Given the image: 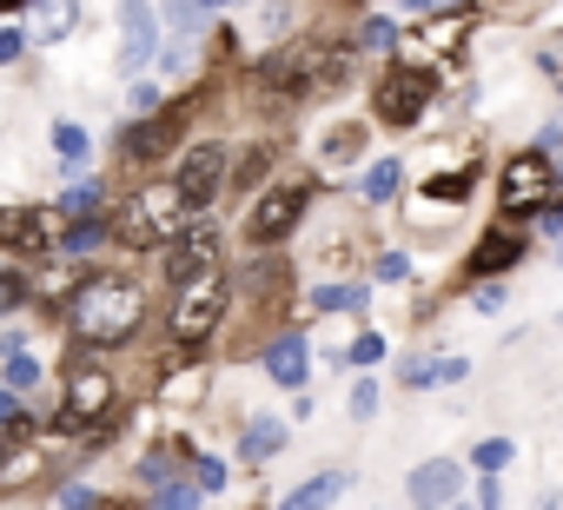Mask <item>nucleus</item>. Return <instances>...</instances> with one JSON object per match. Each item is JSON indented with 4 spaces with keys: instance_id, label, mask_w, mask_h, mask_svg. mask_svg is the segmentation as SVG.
Returning a JSON list of instances; mask_svg holds the SVG:
<instances>
[{
    "instance_id": "obj_11",
    "label": "nucleus",
    "mask_w": 563,
    "mask_h": 510,
    "mask_svg": "<svg viewBox=\"0 0 563 510\" xmlns=\"http://www.w3.org/2000/svg\"><path fill=\"white\" fill-rule=\"evenodd\" d=\"M556 186H563V173H556L537 146H517V153H504L497 173H490V206H497L504 225H530L537 206H543Z\"/></svg>"
},
{
    "instance_id": "obj_36",
    "label": "nucleus",
    "mask_w": 563,
    "mask_h": 510,
    "mask_svg": "<svg viewBox=\"0 0 563 510\" xmlns=\"http://www.w3.org/2000/svg\"><path fill=\"white\" fill-rule=\"evenodd\" d=\"M510 464H517V437H504V431L477 437V444H471V457H464V470H471V477H504Z\"/></svg>"
},
{
    "instance_id": "obj_27",
    "label": "nucleus",
    "mask_w": 563,
    "mask_h": 510,
    "mask_svg": "<svg viewBox=\"0 0 563 510\" xmlns=\"http://www.w3.org/2000/svg\"><path fill=\"white\" fill-rule=\"evenodd\" d=\"M345 490H352V470H345V464H325V470L299 477V484H292L286 497L272 503V510H332V503H339Z\"/></svg>"
},
{
    "instance_id": "obj_14",
    "label": "nucleus",
    "mask_w": 563,
    "mask_h": 510,
    "mask_svg": "<svg viewBox=\"0 0 563 510\" xmlns=\"http://www.w3.org/2000/svg\"><path fill=\"white\" fill-rule=\"evenodd\" d=\"M523 259H530V225L490 219V225L464 245V286H471V279H510Z\"/></svg>"
},
{
    "instance_id": "obj_38",
    "label": "nucleus",
    "mask_w": 563,
    "mask_h": 510,
    "mask_svg": "<svg viewBox=\"0 0 563 510\" xmlns=\"http://www.w3.org/2000/svg\"><path fill=\"white\" fill-rule=\"evenodd\" d=\"M27 312H34V279H27L21 266L0 259V325H8V319H27Z\"/></svg>"
},
{
    "instance_id": "obj_55",
    "label": "nucleus",
    "mask_w": 563,
    "mask_h": 510,
    "mask_svg": "<svg viewBox=\"0 0 563 510\" xmlns=\"http://www.w3.org/2000/svg\"><path fill=\"white\" fill-rule=\"evenodd\" d=\"M451 510H471V503H451Z\"/></svg>"
},
{
    "instance_id": "obj_48",
    "label": "nucleus",
    "mask_w": 563,
    "mask_h": 510,
    "mask_svg": "<svg viewBox=\"0 0 563 510\" xmlns=\"http://www.w3.org/2000/svg\"><path fill=\"white\" fill-rule=\"evenodd\" d=\"M530 146H537V153H543V159H550V166L563 173V120H550V126H537V140H530Z\"/></svg>"
},
{
    "instance_id": "obj_35",
    "label": "nucleus",
    "mask_w": 563,
    "mask_h": 510,
    "mask_svg": "<svg viewBox=\"0 0 563 510\" xmlns=\"http://www.w3.org/2000/svg\"><path fill=\"white\" fill-rule=\"evenodd\" d=\"M365 286H411V252L405 245H372L365 252Z\"/></svg>"
},
{
    "instance_id": "obj_25",
    "label": "nucleus",
    "mask_w": 563,
    "mask_h": 510,
    "mask_svg": "<svg viewBox=\"0 0 563 510\" xmlns=\"http://www.w3.org/2000/svg\"><path fill=\"white\" fill-rule=\"evenodd\" d=\"M471 378V358H457V352H411V358H398V385L405 391H444V385H464Z\"/></svg>"
},
{
    "instance_id": "obj_32",
    "label": "nucleus",
    "mask_w": 563,
    "mask_h": 510,
    "mask_svg": "<svg viewBox=\"0 0 563 510\" xmlns=\"http://www.w3.org/2000/svg\"><path fill=\"white\" fill-rule=\"evenodd\" d=\"M47 146H54V159H60L67 173H93V153H100V146H93V133H87L80 120H54V126H47Z\"/></svg>"
},
{
    "instance_id": "obj_29",
    "label": "nucleus",
    "mask_w": 563,
    "mask_h": 510,
    "mask_svg": "<svg viewBox=\"0 0 563 510\" xmlns=\"http://www.w3.org/2000/svg\"><path fill=\"white\" fill-rule=\"evenodd\" d=\"M113 192H120L113 179H100V173H74L47 206H54L60 219H87V212H107V206H113Z\"/></svg>"
},
{
    "instance_id": "obj_24",
    "label": "nucleus",
    "mask_w": 563,
    "mask_h": 510,
    "mask_svg": "<svg viewBox=\"0 0 563 510\" xmlns=\"http://www.w3.org/2000/svg\"><path fill=\"white\" fill-rule=\"evenodd\" d=\"M306 312H312V319H365V312H372V286H365V279H345V273L312 279V286H306Z\"/></svg>"
},
{
    "instance_id": "obj_28",
    "label": "nucleus",
    "mask_w": 563,
    "mask_h": 510,
    "mask_svg": "<svg viewBox=\"0 0 563 510\" xmlns=\"http://www.w3.org/2000/svg\"><path fill=\"white\" fill-rule=\"evenodd\" d=\"M345 41H352V54L358 60H398V47H405V27H398V14H358L352 27H345Z\"/></svg>"
},
{
    "instance_id": "obj_42",
    "label": "nucleus",
    "mask_w": 563,
    "mask_h": 510,
    "mask_svg": "<svg viewBox=\"0 0 563 510\" xmlns=\"http://www.w3.org/2000/svg\"><path fill=\"white\" fill-rule=\"evenodd\" d=\"M140 510H206V497H199V484H192V477H179V484L146 490V497H140Z\"/></svg>"
},
{
    "instance_id": "obj_53",
    "label": "nucleus",
    "mask_w": 563,
    "mask_h": 510,
    "mask_svg": "<svg viewBox=\"0 0 563 510\" xmlns=\"http://www.w3.org/2000/svg\"><path fill=\"white\" fill-rule=\"evenodd\" d=\"M550 259H556V266H563V232H556V245H550Z\"/></svg>"
},
{
    "instance_id": "obj_47",
    "label": "nucleus",
    "mask_w": 563,
    "mask_h": 510,
    "mask_svg": "<svg viewBox=\"0 0 563 510\" xmlns=\"http://www.w3.org/2000/svg\"><path fill=\"white\" fill-rule=\"evenodd\" d=\"M464 503H471V510H504V477H477V484L464 490Z\"/></svg>"
},
{
    "instance_id": "obj_34",
    "label": "nucleus",
    "mask_w": 563,
    "mask_h": 510,
    "mask_svg": "<svg viewBox=\"0 0 563 510\" xmlns=\"http://www.w3.org/2000/svg\"><path fill=\"white\" fill-rule=\"evenodd\" d=\"M186 477L199 484V497H206V503H212V497L225 503V490H232V457H219V451H199V444H192V457H186Z\"/></svg>"
},
{
    "instance_id": "obj_4",
    "label": "nucleus",
    "mask_w": 563,
    "mask_h": 510,
    "mask_svg": "<svg viewBox=\"0 0 563 510\" xmlns=\"http://www.w3.org/2000/svg\"><path fill=\"white\" fill-rule=\"evenodd\" d=\"M192 219H199V212L173 192L166 173L126 179V186L113 192V259H126V266H153L159 252H166V239H179Z\"/></svg>"
},
{
    "instance_id": "obj_45",
    "label": "nucleus",
    "mask_w": 563,
    "mask_h": 510,
    "mask_svg": "<svg viewBox=\"0 0 563 510\" xmlns=\"http://www.w3.org/2000/svg\"><path fill=\"white\" fill-rule=\"evenodd\" d=\"M411 21H444V14H477V0H398Z\"/></svg>"
},
{
    "instance_id": "obj_52",
    "label": "nucleus",
    "mask_w": 563,
    "mask_h": 510,
    "mask_svg": "<svg viewBox=\"0 0 563 510\" xmlns=\"http://www.w3.org/2000/svg\"><path fill=\"white\" fill-rule=\"evenodd\" d=\"M225 8H239V0H206V14H212V21H219Z\"/></svg>"
},
{
    "instance_id": "obj_41",
    "label": "nucleus",
    "mask_w": 563,
    "mask_h": 510,
    "mask_svg": "<svg viewBox=\"0 0 563 510\" xmlns=\"http://www.w3.org/2000/svg\"><path fill=\"white\" fill-rule=\"evenodd\" d=\"M504 306H510V279H471V286H464V312L497 319Z\"/></svg>"
},
{
    "instance_id": "obj_50",
    "label": "nucleus",
    "mask_w": 563,
    "mask_h": 510,
    "mask_svg": "<svg viewBox=\"0 0 563 510\" xmlns=\"http://www.w3.org/2000/svg\"><path fill=\"white\" fill-rule=\"evenodd\" d=\"M21 8H27V0H0V21H21Z\"/></svg>"
},
{
    "instance_id": "obj_6",
    "label": "nucleus",
    "mask_w": 563,
    "mask_h": 510,
    "mask_svg": "<svg viewBox=\"0 0 563 510\" xmlns=\"http://www.w3.org/2000/svg\"><path fill=\"white\" fill-rule=\"evenodd\" d=\"M319 192H325V186H319V173H312V166H286V173H272V179L245 199L232 252H292V239L306 232V219H312Z\"/></svg>"
},
{
    "instance_id": "obj_54",
    "label": "nucleus",
    "mask_w": 563,
    "mask_h": 510,
    "mask_svg": "<svg viewBox=\"0 0 563 510\" xmlns=\"http://www.w3.org/2000/svg\"><path fill=\"white\" fill-rule=\"evenodd\" d=\"M8 510H34V503H8Z\"/></svg>"
},
{
    "instance_id": "obj_23",
    "label": "nucleus",
    "mask_w": 563,
    "mask_h": 510,
    "mask_svg": "<svg viewBox=\"0 0 563 510\" xmlns=\"http://www.w3.org/2000/svg\"><path fill=\"white\" fill-rule=\"evenodd\" d=\"M278 159H286V140H278V133H252L245 146H232V179H225V199H252V192L278 173Z\"/></svg>"
},
{
    "instance_id": "obj_17",
    "label": "nucleus",
    "mask_w": 563,
    "mask_h": 510,
    "mask_svg": "<svg viewBox=\"0 0 563 510\" xmlns=\"http://www.w3.org/2000/svg\"><path fill=\"white\" fill-rule=\"evenodd\" d=\"M252 358H258V372H265L278 391H306V385H312V339H306L299 325H278V332H265Z\"/></svg>"
},
{
    "instance_id": "obj_3",
    "label": "nucleus",
    "mask_w": 563,
    "mask_h": 510,
    "mask_svg": "<svg viewBox=\"0 0 563 510\" xmlns=\"http://www.w3.org/2000/svg\"><path fill=\"white\" fill-rule=\"evenodd\" d=\"M140 391L113 372V358H60V398L41 411V444H80L100 424H126Z\"/></svg>"
},
{
    "instance_id": "obj_56",
    "label": "nucleus",
    "mask_w": 563,
    "mask_h": 510,
    "mask_svg": "<svg viewBox=\"0 0 563 510\" xmlns=\"http://www.w3.org/2000/svg\"><path fill=\"white\" fill-rule=\"evenodd\" d=\"M556 325H563V312H556Z\"/></svg>"
},
{
    "instance_id": "obj_49",
    "label": "nucleus",
    "mask_w": 563,
    "mask_h": 510,
    "mask_svg": "<svg viewBox=\"0 0 563 510\" xmlns=\"http://www.w3.org/2000/svg\"><path fill=\"white\" fill-rule=\"evenodd\" d=\"M312 411H319V398H312V385H306V391H292V424H306Z\"/></svg>"
},
{
    "instance_id": "obj_19",
    "label": "nucleus",
    "mask_w": 563,
    "mask_h": 510,
    "mask_svg": "<svg viewBox=\"0 0 563 510\" xmlns=\"http://www.w3.org/2000/svg\"><path fill=\"white\" fill-rule=\"evenodd\" d=\"M232 451H239V464H245V470H272L278 457L292 451V418H278L272 404L245 411V418H239V437H232Z\"/></svg>"
},
{
    "instance_id": "obj_8",
    "label": "nucleus",
    "mask_w": 563,
    "mask_h": 510,
    "mask_svg": "<svg viewBox=\"0 0 563 510\" xmlns=\"http://www.w3.org/2000/svg\"><path fill=\"white\" fill-rule=\"evenodd\" d=\"M438 74L431 67H418V60H385L378 74H372V87H365V120L372 126H385V133H418L424 120H431V107H438Z\"/></svg>"
},
{
    "instance_id": "obj_1",
    "label": "nucleus",
    "mask_w": 563,
    "mask_h": 510,
    "mask_svg": "<svg viewBox=\"0 0 563 510\" xmlns=\"http://www.w3.org/2000/svg\"><path fill=\"white\" fill-rule=\"evenodd\" d=\"M67 339V358H120L133 352L153 319H159V286L146 266H126V259H100L54 312H47Z\"/></svg>"
},
{
    "instance_id": "obj_10",
    "label": "nucleus",
    "mask_w": 563,
    "mask_h": 510,
    "mask_svg": "<svg viewBox=\"0 0 563 510\" xmlns=\"http://www.w3.org/2000/svg\"><path fill=\"white\" fill-rule=\"evenodd\" d=\"M166 179H173V192H179L199 219H206V212H219L225 179H232V140H225V133H192V140L173 153Z\"/></svg>"
},
{
    "instance_id": "obj_7",
    "label": "nucleus",
    "mask_w": 563,
    "mask_h": 510,
    "mask_svg": "<svg viewBox=\"0 0 563 510\" xmlns=\"http://www.w3.org/2000/svg\"><path fill=\"white\" fill-rule=\"evenodd\" d=\"M239 319V299H232V266L225 273H206L179 292H166V312H159V339H166V358H206Z\"/></svg>"
},
{
    "instance_id": "obj_2",
    "label": "nucleus",
    "mask_w": 563,
    "mask_h": 510,
    "mask_svg": "<svg viewBox=\"0 0 563 510\" xmlns=\"http://www.w3.org/2000/svg\"><path fill=\"white\" fill-rule=\"evenodd\" d=\"M358 67H365V60L352 54V41H345L339 21H306L292 41H278V47H265L258 60H245L239 80L252 87L258 107L286 113V107H299V100H312V93H339V87H352Z\"/></svg>"
},
{
    "instance_id": "obj_12",
    "label": "nucleus",
    "mask_w": 563,
    "mask_h": 510,
    "mask_svg": "<svg viewBox=\"0 0 563 510\" xmlns=\"http://www.w3.org/2000/svg\"><path fill=\"white\" fill-rule=\"evenodd\" d=\"M54 245H60V212L47 199H14V206H0V259L34 273L54 259Z\"/></svg>"
},
{
    "instance_id": "obj_33",
    "label": "nucleus",
    "mask_w": 563,
    "mask_h": 510,
    "mask_svg": "<svg viewBox=\"0 0 563 510\" xmlns=\"http://www.w3.org/2000/svg\"><path fill=\"white\" fill-rule=\"evenodd\" d=\"M385 358H391V339H385L378 325H365L345 352H325V365H332V372H378Z\"/></svg>"
},
{
    "instance_id": "obj_26",
    "label": "nucleus",
    "mask_w": 563,
    "mask_h": 510,
    "mask_svg": "<svg viewBox=\"0 0 563 510\" xmlns=\"http://www.w3.org/2000/svg\"><path fill=\"white\" fill-rule=\"evenodd\" d=\"M21 27H27L34 47H60V41L80 34V0H27V8H21Z\"/></svg>"
},
{
    "instance_id": "obj_21",
    "label": "nucleus",
    "mask_w": 563,
    "mask_h": 510,
    "mask_svg": "<svg viewBox=\"0 0 563 510\" xmlns=\"http://www.w3.org/2000/svg\"><path fill=\"white\" fill-rule=\"evenodd\" d=\"M405 192H411V173H405V159H398V153H372V159L358 166L352 206H358V212H391V206H405Z\"/></svg>"
},
{
    "instance_id": "obj_40",
    "label": "nucleus",
    "mask_w": 563,
    "mask_h": 510,
    "mask_svg": "<svg viewBox=\"0 0 563 510\" xmlns=\"http://www.w3.org/2000/svg\"><path fill=\"white\" fill-rule=\"evenodd\" d=\"M378 404H385V385H378V372H352L345 418H352V424H372V418H378Z\"/></svg>"
},
{
    "instance_id": "obj_15",
    "label": "nucleus",
    "mask_w": 563,
    "mask_h": 510,
    "mask_svg": "<svg viewBox=\"0 0 563 510\" xmlns=\"http://www.w3.org/2000/svg\"><path fill=\"white\" fill-rule=\"evenodd\" d=\"M464 490H471V470H464V457H424V464H411L405 470V503L411 510H451V503H464Z\"/></svg>"
},
{
    "instance_id": "obj_13",
    "label": "nucleus",
    "mask_w": 563,
    "mask_h": 510,
    "mask_svg": "<svg viewBox=\"0 0 563 510\" xmlns=\"http://www.w3.org/2000/svg\"><path fill=\"white\" fill-rule=\"evenodd\" d=\"M477 186H484V146H471L457 166H438L424 186H411L405 199L424 212V219H444V212H464L471 199H477Z\"/></svg>"
},
{
    "instance_id": "obj_22",
    "label": "nucleus",
    "mask_w": 563,
    "mask_h": 510,
    "mask_svg": "<svg viewBox=\"0 0 563 510\" xmlns=\"http://www.w3.org/2000/svg\"><path fill=\"white\" fill-rule=\"evenodd\" d=\"M60 266H100L113 259V206L87 212V219H60V245H54Z\"/></svg>"
},
{
    "instance_id": "obj_30",
    "label": "nucleus",
    "mask_w": 563,
    "mask_h": 510,
    "mask_svg": "<svg viewBox=\"0 0 563 510\" xmlns=\"http://www.w3.org/2000/svg\"><path fill=\"white\" fill-rule=\"evenodd\" d=\"M153 14H159V41H192V47H199V41L219 27V21L206 14V0H159Z\"/></svg>"
},
{
    "instance_id": "obj_31",
    "label": "nucleus",
    "mask_w": 563,
    "mask_h": 510,
    "mask_svg": "<svg viewBox=\"0 0 563 510\" xmlns=\"http://www.w3.org/2000/svg\"><path fill=\"white\" fill-rule=\"evenodd\" d=\"M126 497H113V490H100L87 470H74V477H54L47 484V510H120Z\"/></svg>"
},
{
    "instance_id": "obj_5",
    "label": "nucleus",
    "mask_w": 563,
    "mask_h": 510,
    "mask_svg": "<svg viewBox=\"0 0 563 510\" xmlns=\"http://www.w3.org/2000/svg\"><path fill=\"white\" fill-rule=\"evenodd\" d=\"M212 74H206V87H186V93H173L159 113H126L120 120V133H113V173L120 179H146V173H166L173 166V153L199 133V120H206V100H212Z\"/></svg>"
},
{
    "instance_id": "obj_46",
    "label": "nucleus",
    "mask_w": 563,
    "mask_h": 510,
    "mask_svg": "<svg viewBox=\"0 0 563 510\" xmlns=\"http://www.w3.org/2000/svg\"><path fill=\"white\" fill-rule=\"evenodd\" d=\"M166 100H173V93H166V87H159V80H146V74H140V80H133V87H126V107H133V120H140V113H159V107H166Z\"/></svg>"
},
{
    "instance_id": "obj_16",
    "label": "nucleus",
    "mask_w": 563,
    "mask_h": 510,
    "mask_svg": "<svg viewBox=\"0 0 563 510\" xmlns=\"http://www.w3.org/2000/svg\"><path fill=\"white\" fill-rule=\"evenodd\" d=\"M159 54V14L153 0H120V34H113V67L120 80H140Z\"/></svg>"
},
{
    "instance_id": "obj_39",
    "label": "nucleus",
    "mask_w": 563,
    "mask_h": 510,
    "mask_svg": "<svg viewBox=\"0 0 563 510\" xmlns=\"http://www.w3.org/2000/svg\"><path fill=\"white\" fill-rule=\"evenodd\" d=\"M252 27L265 34V47L292 41V34H299V0H258V21H252Z\"/></svg>"
},
{
    "instance_id": "obj_20",
    "label": "nucleus",
    "mask_w": 563,
    "mask_h": 510,
    "mask_svg": "<svg viewBox=\"0 0 563 510\" xmlns=\"http://www.w3.org/2000/svg\"><path fill=\"white\" fill-rule=\"evenodd\" d=\"M372 159V120H332L319 140H312V173L332 179V173H352Z\"/></svg>"
},
{
    "instance_id": "obj_43",
    "label": "nucleus",
    "mask_w": 563,
    "mask_h": 510,
    "mask_svg": "<svg viewBox=\"0 0 563 510\" xmlns=\"http://www.w3.org/2000/svg\"><path fill=\"white\" fill-rule=\"evenodd\" d=\"M530 60H537V74L563 93V27H543V34H537V47H530Z\"/></svg>"
},
{
    "instance_id": "obj_51",
    "label": "nucleus",
    "mask_w": 563,
    "mask_h": 510,
    "mask_svg": "<svg viewBox=\"0 0 563 510\" xmlns=\"http://www.w3.org/2000/svg\"><path fill=\"white\" fill-rule=\"evenodd\" d=\"M537 510H563V497H556V490H543V497H537Z\"/></svg>"
},
{
    "instance_id": "obj_44",
    "label": "nucleus",
    "mask_w": 563,
    "mask_h": 510,
    "mask_svg": "<svg viewBox=\"0 0 563 510\" xmlns=\"http://www.w3.org/2000/svg\"><path fill=\"white\" fill-rule=\"evenodd\" d=\"M27 54H34L27 27H21V21H0V74H8V67H21Z\"/></svg>"
},
{
    "instance_id": "obj_9",
    "label": "nucleus",
    "mask_w": 563,
    "mask_h": 510,
    "mask_svg": "<svg viewBox=\"0 0 563 510\" xmlns=\"http://www.w3.org/2000/svg\"><path fill=\"white\" fill-rule=\"evenodd\" d=\"M232 266V232H225V219H192L179 239H166V252L146 266L153 273V286L159 292H179V286H192V279H206V273H225Z\"/></svg>"
},
{
    "instance_id": "obj_37",
    "label": "nucleus",
    "mask_w": 563,
    "mask_h": 510,
    "mask_svg": "<svg viewBox=\"0 0 563 510\" xmlns=\"http://www.w3.org/2000/svg\"><path fill=\"white\" fill-rule=\"evenodd\" d=\"M0 385L21 391V398H34V391L47 385V365L34 358V345H27V352H0Z\"/></svg>"
},
{
    "instance_id": "obj_18",
    "label": "nucleus",
    "mask_w": 563,
    "mask_h": 510,
    "mask_svg": "<svg viewBox=\"0 0 563 510\" xmlns=\"http://www.w3.org/2000/svg\"><path fill=\"white\" fill-rule=\"evenodd\" d=\"M186 457H192V437L186 431H159V437H146L133 457H126V484L146 497V490H159V484H179L186 477Z\"/></svg>"
}]
</instances>
